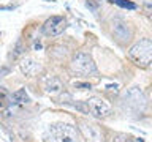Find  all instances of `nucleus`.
Listing matches in <instances>:
<instances>
[{
	"mask_svg": "<svg viewBox=\"0 0 152 142\" xmlns=\"http://www.w3.org/2000/svg\"><path fill=\"white\" fill-rule=\"evenodd\" d=\"M128 57L136 62L138 65L149 66L152 62V41L149 38H142L138 43H135L128 49Z\"/></svg>",
	"mask_w": 152,
	"mask_h": 142,
	"instance_id": "f257e3e1",
	"label": "nucleus"
},
{
	"mask_svg": "<svg viewBox=\"0 0 152 142\" xmlns=\"http://www.w3.org/2000/svg\"><path fill=\"white\" fill-rule=\"evenodd\" d=\"M70 68L73 73L81 74V76H90V74H97V65L92 60V57L86 52H78L73 59H71Z\"/></svg>",
	"mask_w": 152,
	"mask_h": 142,
	"instance_id": "f03ea898",
	"label": "nucleus"
},
{
	"mask_svg": "<svg viewBox=\"0 0 152 142\" xmlns=\"http://www.w3.org/2000/svg\"><path fill=\"white\" fill-rule=\"evenodd\" d=\"M51 136L56 142H76L78 141V131L73 125L68 123H56L51 126Z\"/></svg>",
	"mask_w": 152,
	"mask_h": 142,
	"instance_id": "7ed1b4c3",
	"label": "nucleus"
},
{
	"mask_svg": "<svg viewBox=\"0 0 152 142\" xmlns=\"http://www.w3.org/2000/svg\"><path fill=\"white\" fill-rule=\"evenodd\" d=\"M124 106L133 112H142L146 109V96L138 87H132L124 96Z\"/></svg>",
	"mask_w": 152,
	"mask_h": 142,
	"instance_id": "20e7f679",
	"label": "nucleus"
},
{
	"mask_svg": "<svg viewBox=\"0 0 152 142\" xmlns=\"http://www.w3.org/2000/svg\"><path fill=\"white\" fill-rule=\"evenodd\" d=\"M66 28V19L64 16H51L48 21L43 24L41 30L48 36H59L64 33Z\"/></svg>",
	"mask_w": 152,
	"mask_h": 142,
	"instance_id": "39448f33",
	"label": "nucleus"
},
{
	"mask_svg": "<svg viewBox=\"0 0 152 142\" xmlns=\"http://www.w3.org/2000/svg\"><path fill=\"white\" fill-rule=\"evenodd\" d=\"M111 32H113V36L116 38V41L121 43V44H127V43L133 38L132 27L128 25L125 21H121V19H116V21L113 22Z\"/></svg>",
	"mask_w": 152,
	"mask_h": 142,
	"instance_id": "423d86ee",
	"label": "nucleus"
},
{
	"mask_svg": "<svg viewBox=\"0 0 152 142\" xmlns=\"http://www.w3.org/2000/svg\"><path fill=\"white\" fill-rule=\"evenodd\" d=\"M86 104H87V109L90 114H94L95 117H108L109 114H111V104H109L106 99L100 98V96H92L89 98L87 101H86Z\"/></svg>",
	"mask_w": 152,
	"mask_h": 142,
	"instance_id": "0eeeda50",
	"label": "nucleus"
},
{
	"mask_svg": "<svg viewBox=\"0 0 152 142\" xmlns=\"http://www.w3.org/2000/svg\"><path fill=\"white\" fill-rule=\"evenodd\" d=\"M19 68H21V71H22L26 76L32 78V76H35L38 71H40V63H38L35 59H32V57H26V59L21 60Z\"/></svg>",
	"mask_w": 152,
	"mask_h": 142,
	"instance_id": "6e6552de",
	"label": "nucleus"
},
{
	"mask_svg": "<svg viewBox=\"0 0 152 142\" xmlns=\"http://www.w3.org/2000/svg\"><path fill=\"white\" fill-rule=\"evenodd\" d=\"M62 88H64V84H62V80L59 78H56V76H48L45 79V90L48 93L57 95V93L62 92Z\"/></svg>",
	"mask_w": 152,
	"mask_h": 142,
	"instance_id": "1a4fd4ad",
	"label": "nucleus"
},
{
	"mask_svg": "<svg viewBox=\"0 0 152 142\" xmlns=\"http://www.w3.org/2000/svg\"><path fill=\"white\" fill-rule=\"evenodd\" d=\"M13 104H19V106H22V104H27L30 103V96H28V93L26 92V88H19L16 90L11 96H10Z\"/></svg>",
	"mask_w": 152,
	"mask_h": 142,
	"instance_id": "9d476101",
	"label": "nucleus"
},
{
	"mask_svg": "<svg viewBox=\"0 0 152 142\" xmlns=\"http://www.w3.org/2000/svg\"><path fill=\"white\" fill-rule=\"evenodd\" d=\"M83 130H84L86 137H89V139H98V130H97V126H94V125H84Z\"/></svg>",
	"mask_w": 152,
	"mask_h": 142,
	"instance_id": "9b49d317",
	"label": "nucleus"
},
{
	"mask_svg": "<svg viewBox=\"0 0 152 142\" xmlns=\"http://www.w3.org/2000/svg\"><path fill=\"white\" fill-rule=\"evenodd\" d=\"M111 2L119 5V7H122V8H128V9H135L136 8V5L132 3V2H128V0H111Z\"/></svg>",
	"mask_w": 152,
	"mask_h": 142,
	"instance_id": "f8f14e48",
	"label": "nucleus"
},
{
	"mask_svg": "<svg viewBox=\"0 0 152 142\" xmlns=\"http://www.w3.org/2000/svg\"><path fill=\"white\" fill-rule=\"evenodd\" d=\"M113 142H135V141L127 134H116L113 137Z\"/></svg>",
	"mask_w": 152,
	"mask_h": 142,
	"instance_id": "ddd939ff",
	"label": "nucleus"
},
{
	"mask_svg": "<svg viewBox=\"0 0 152 142\" xmlns=\"http://www.w3.org/2000/svg\"><path fill=\"white\" fill-rule=\"evenodd\" d=\"M8 96H10L8 90L5 88V87H2V85H0V101H5V99H8Z\"/></svg>",
	"mask_w": 152,
	"mask_h": 142,
	"instance_id": "4468645a",
	"label": "nucleus"
},
{
	"mask_svg": "<svg viewBox=\"0 0 152 142\" xmlns=\"http://www.w3.org/2000/svg\"><path fill=\"white\" fill-rule=\"evenodd\" d=\"M75 87H79L81 90H87V88L92 87V85L87 84V82H76V84H75Z\"/></svg>",
	"mask_w": 152,
	"mask_h": 142,
	"instance_id": "2eb2a0df",
	"label": "nucleus"
},
{
	"mask_svg": "<svg viewBox=\"0 0 152 142\" xmlns=\"http://www.w3.org/2000/svg\"><path fill=\"white\" fill-rule=\"evenodd\" d=\"M86 5H87V8H90L92 11H97V9H98V3H94L92 0H87Z\"/></svg>",
	"mask_w": 152,
	"mask_h": 142,
	"instance_id": "dca6fc26",
	"label": "nucleus"
},
{
	"mask_svg": "<svg viewBox=\"0 0 152 142\" xmlns=\"http://www.w3.org/2000/svg\"><path fill=\"white\" fill-rule=\"evenodd\" d=\"M8 68H7V66H0V79H3L5 78V76H7L8 74Z\"/></svg>",
	"mask_w": 152,
	"mask_h": 142,
	"instance_id": "f3484780",
	"label": "nucleus"
},
{
	"mask_svg": "<svg viewBox=\"0 0 152 142\" xmlns=\"http://www.w3.org/2000/svg\"><path fill=\"white\" fill-rule=\"evenodd\" d=\"M117 87H119L117 84H108L106 85V90H114V92H117Z\"/></svg>",
	"mask_w": 152,
	"mask_h": 142,
	"instance_id": "a211bd4d",
	"label": "nucleus"
},
{
	"mask_svg": "<svg viewBox=\"0 0 152 142\" xmlns=\"http://www.w3.org/2000/svg\"><path fill=\"white\" fill-rule=\"evenodd\" d=\"M14 7H0V9H13Z\"/></svg>",
	"mask_w": 152,
	"mask_h": 142,
	"instance_id": "6ab92c4d",
	"label": "nucleus"
}]
</instances>
